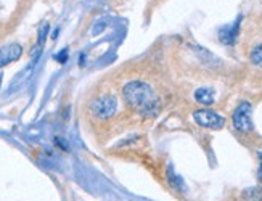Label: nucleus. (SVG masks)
Here are the masks:
<instances>
[{
    "instance_id": "7",
    "label": "nucleus",
    "mask_w": 262,
    "mask_h": 201,
    "mask_svg": "<svg viewBox=\"0 0 262 201\" xmlns=\"http://www.w3.org/2000/svg\"><path fill=\"white\" fill-rule=\"evenodd\" d=\"M214 97H215V92L212 91L211 87H200L196 88L195 92V100L198 103L204 105V106H209L214 103Z\"/></svg>"
},
{
    "instance_id": "3",
    "label": "nucleus",
    "mask_w": 262,
    "mask_h": 201,
    "mask_svg": "<svg viewBox=\"0 0 262 201\" xmlns=\"http://www.w3.org/2000/svg\"><path fill=\"white\" fill-rule=\"evenodd\" d=\"M253 106L249 102H242L232 115L233 127L240 132H251L253 130Z\"/></svg>"
},
{
    "instance_id": "5",
    "label": "nucleus",
    "mask_w": 262,
    "mask_h": 201,
    "mask_svg": "<svg viewBox=\"0 0 262 201\" xmlns=\"http://www.w3.org/2000/svg\"><path fill=\"white\" fill-rule=\"evenodd\" d=\"M240 26H242V16H238L233 23L225 25L219 29V40L225 46H233L240 34Z\"/></svg>"
},
{
    "instance_id": "13",
    "label": "nucleus",
    "mask_w": 262,
    "mask_h": 201,
    "mask_svg": "<svg viewBox=\"0 0 262 201\" xmlns=\"http://www.w3.org/2000/svg\"><path fill=\"white\" fill-rule=\"evenodd\" d=\"M0 82H2V74H0Z\"/></svg>"
},
{
    "instance_id": "6",
    "label": "nucleus",
    "mask_w": 262,
    "mask_h": 201,
    "mask_svg": "<svg viewBox=\"0 0 262 201\" xmlns=\"http://www.w3.org/2000/svg\"><path fill=\"white\" fill-rule=\"evenodd\" d=\"M23 53V47L19 43H10L0 49V68L11 61H16Z\"/></svg>"
},
{
    "instance_id": "12",
    "label": "nucleus",
    "mask_w": 262,
    "mask_h": 201,
    "mask_svg": "<svg viewBox=\"0 0 262 201\" xmlns=\"http://www.w3.org/2000/svg\"><path fill=\"white\" fill-rule=\"evenodd\" d=\"M66 55H68V50H63L61 53L56 55V60H61L60 63H64L66 61Z\"/></svg>"
},
{
    "instance_id": "4",
    "label": "nucleus",
    "mask_w": 262,
    "mask_h": 201,
    "mask_svg": "<svg viewBox=\"0 0 262 201\" xmlns=\"http://www.w3.org/2000/svg\"><path fill=\"white\" fill-rule=\"evenodd\" d=\"M193 119L198 126L206 129H222L225 124V119L212 109H196L193 113Z\"/></svg>"
},
{
    "instance_id": "10",
    "label": "nucleus",
    "mask_w": 262,
    "mask_h": 201,
    "mask_svg": "<svg viewBox=\"0 0 262 201\" xmlns=\"http://www.w3.org/2000/svg\"><path fill=\"white\" fill-rule=\"evenodd\" d=\"M249 58H251V61H253L254 64H262V43H260V46H257V47L251 52V55H249Z\"/></svg>"
},
{
    "instance_id": "8",
    "label": "nucleus",
    "mask_w": 262,
    "mask_h": 201,
    "mask_svg": "<svg viewBox=\"0 0 262 201\" xmlns=\"http://www.w3.org/2000/svg\"><path fill=\"white\" fill-rule=\"evenodd\" d=\"M167 181H169V184L172 185L176 190H179V192H184V190H185L184 181H182V178L174 172L172 166H169V167H167Z\"/></svg>"
},
{
    "instance_id": "1",
    "label": "nucleus",
    "mask_w": 262,
    "mask_h": 201,
    "mask_svg": "<svg viewBox=\"0 0 262 201\" xmlns=\"http://www.w3.org/2000/svg\"><path fill=\"white\" fill-rule=\"evenodd\" d=\"M122 95L126 103L139 111L142 116H153L159 109V102L153 88L146 82L142 81H132L127 82L122 88Z\"/></svg>"
},
{
    "instance_id": "9",
    "label": "nucleus",
    "mask_w": 262,
    "mask_h": 201,
    "mask_svg": "<svg viewBox=\"0 0 262 201\" xmlns=\"http://www.w3.org/2000/svg\"><path fill=\"white\" fill-rule=\"evenodd\" d=\"M243 201H262V187L246 188L243 192Z\"/></svg>"
},
{
    "instance_id": "11",
    "label": "nucleus",
    "mask_w": 262,
    "mask_h": 201,
    "mask_svg": "<svg viewBox=\"0 0 262 201\" xmlns=\"http://www.w3.org/2000/svg\"><path fill=\"white\" fill-rule=\"evenodd\" d=\"M259 156V167H257V181L262 184V153L257 154Z\"/></svg>"
},
{
    "instance_id": "2",
    "label": "nucleus",
    "mask_w": 262,
    "mask_h": 201,
    "mask_svg": "<svg viewBox=\"0 0 262 201\" xmlns=\"http://www.w3.org/2000/svg\"><path fill=\"white\" fill-rule=\"evenodd\" d=\"M90 111L98 119H110L118 111V100L115 95H103L94 100L90 105Z\"/></svg>"
}]
</instances>
